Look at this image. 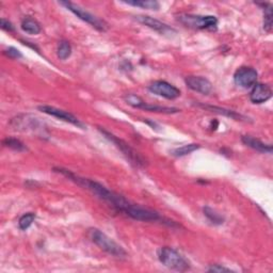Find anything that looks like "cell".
<instances>
[{"label": "cell", "instance_id": "6da1fadb", "mask_svg": "<svg viewBox=\"0 0 273 273\" xmlns=\"http://www.w3.org/2000/svg\"><path fill=\"white\" fill-rule=\"evenodd\" d=\"M54 171H56L57 173L62 174L76 185L91 191L93 194H95L97 198L108 203L110 206H112L116 211L122 212L123 215L133 220L143 222H161V223L169 225L171 227L178 226L176 222L161 217L157 211H154L149 208L139 206V205L132 204L128 200H126L123 195L108 189V188L105 187L104 185H101L97 182H94L92 179L81 177L73 173L72 171L64 168H55Z\"/></svg>", "mask_w": 273, "mask_h": 273}, {"label": "cell", "instance_id": "7a4b0ae2", "mask_svg": "<svg viewBox=\"0 0 273 273\" xmlns=\"http://www.w3.org/2000/svg\"><path fill=\"white\" fill-rule=\"evenodd\" d=\"M89 236L91 240L95 243L99 249L105 251L109 255H112L113 257L117 258H125L127 256V252L123 246L116 243L113 239H111L105 233L97 228H91L89 230Z\"/></svg>", "mask_w": 273, "mask_h": 273}, {"label": "cell", "instance_id": "3957f363", "mask_svg": "<svg viewBox=\"0 0 273 273\" xmlns=\"http://www.w3.org/2000/svg\"><path fill=\"white\" fill-rule=\"evenodd\" d=\"M177 21L185 27L198 30H217L218 20L212 15H194L181 14L177 16Z\"/></svg>", "mask_w": 273, "mask_h": 273}, {"label": "cell", "instance_id": "277c9868", "mask_svg": "<svg viewBox=\"0 0 273 273\" xmlns=\"http://www.w3.org/2000/svg\"><path fill=\"white\" fill-rule=\"evenodd\" d=\"M158 258L160 262L169 269L176 271H187L190 269V263L184 256L170 246L161 247L158 252Z\"/></svg>", "mask_w": 273, "mask_h": 273}, {"label": "cell", "instance_id": "5b68a950", "mask_svg": "<svg viewBox=\"0 0 273 273\" xmlns=\"http://www.w3.org/2000/svg\"><path fill=\"white\" fill-rule=\"evenodd\" d=\"M98 129L110 142H112L115 145V147L124 154V155L126 156V158L130 161L131 165H133L135 167H145V166H147V161H145V159L140 155L139 153H136L130 147L129 144L126 143L124 140L119 139L118 136L114 135L113 133H111L108 130L104 129V128L98 127Z\"/></svg>", "mask_w": 273, "mask_h": 273}, {"label": "cell", "instance_id": "8992f818", "mask_svg": "<svg viewBox=\"0 0 273 273\" xmlns=\"http://www.w3.org/2000/svg\"><path fill=\"white\" fill-rule=\"evenodd\" d=\"M61 6H63L65 9H67L68 11H71L74 15H76L77 17H78L79 20L88 23L89 25H91L93 28H95L96 30L98 31H106L108 29V24L105 22L100 20L99 17L93 15L92 13L88 12L83 10V9L79 6H77L71 2H61L59 3Z\"/></svg>", "mask_w": 273, "mask_h": 273}, {"label": "cell", "instance_id": "52a82bcc", "mask_svg": "<svg viewBox=\"0 0 273 273\" xmlns=\"http://www.w3.org/2000/svg\"><path fill=\"white\" fill-rule=\"evenodd\" d=\"M258 74L251 66H241L234 74V82L242 89H251L257 83Z\"/></svg>", "mask_w": 273, "mask_h": 273}, {"label": "cell", "instance_id": "ba28073f", "mask_svg": "<svg viewBox=\"0 0 273 273\" xmlns=\"http://www.w3.org/2000/svg\"><path fill=\"white\" fill-rule=\"evenodd\" d=\"M149 90L155 95L167 99H176L181 96V91L165 80H156L149 85Z\"/></svg>", "mask_w": 273, "mask_h": 273}, {"label": "cell", "instance_id": "9c48e42d", "mask_svg": "<svg viewBox=\"0 0 273 273\" xmlns=\"http://www.w3.org/2000/svg\"><path fill=\"white\" fill-rule=\"evenodd\" d=\"M40 111H42L43 113L51 115L54 117H57L59 119H61V121H64L66 123H70L74 126L80 127V128H84V125L82 122H80L78 118H77L74 114L67 112L65 110L62 109H58L56 107H51V106H40L38 108Z\"/></svg>", "mask_w": 273, "mask_h": 273}, {"label": "cell", "instance_id": "30bf717a", "mask_svg": "<svg viewBox=\"0 0 273 273\" xmlns=\"http://www.w3.org/2000/svg\"><path fill=\"white\" fill-rule=\"evenodd\" d=\"M134 20L144 25L147 26V27H149L150 29H153L155 30L157 32H159L160 34H175L176 33V30L173 29L172 27H170L169 25L162 23L156 19H153V17L151 16H148V15H138L134 17Z\"/></svg>", "mask_w": 273, "mask_h": 273}, {"label": "cell", "instance_id": "8fae6325", "mask_svg": "<svg viewBox=\"0 0 273 273\" xmlns=\"http://www.w3.org/2000/svg\"><path fill=\"white\" fill-rule=\"evenodd\" d=\"M185 83L188 88L203 95H208L212 91L211 82L202 76H188L186 77Z\"/></svg>", "mask_w": 273, "mask_h": 273}, {"label": "cell", "instance_id": "7c38bea8", "mask_svg": "<svg viewBox=\"0 0 273 273\" xmlns=\"http://www.w3.org/2000/svg\"><path fill=\"white\" fill-rule=\"evenodd\" d=\"M11 126L14 127L17 130L27 131V130H39L40 129V121L36 116L31 115H20L16 116L11 121Z\"/></svg>", "mask_w": 273, "mask_h": 273}, {"label": "cell", "instance_id": "4fadbf2b", "mask_svg": "<svg viewBox=\"0 0 273 273\" xmlns=\"http://www.w3.org/2000/svg\"><path fill=\"white\" fill-rule=\"evenodd\" d=\"M272 97V89L269 84L256 83L250 93V99L253 104H262Z\"/></svg>", "mask_w": 273, "mask_h": 273}, {"label": "cell", "instance_id": "5bb4252c", "mask_svg": "<svg viewBox=\"0 0 273 273\" xmlns=\"http://www.w3.org/2000/svg\"><path fill=\"white\" fill-rule=\"evenodd\" d=\"M241 141L246 147H249L255 151H257L259 153H264V154H272L273 148L271 144H267L262 142L261 140L254 138L252 135H242Z\"/></svg>", "mask_w": 273, "mask_h": 273}, {"label": "cell", "instance_id": "9a60e30c", "mask_svg": "<svg viewBox=\"0 0 273 273\" xmlns=\"http://www.w3.org/2000/svg\"><path fill=\"white\" fill-rule=\"evenodd\" d=\"M199 106L204 108V109H207V110L211 111V112H215V113H218V114H221V115H225V116L230 117L233 119H237V121H242V119L246 118L242 114L236 112V111L228 110V109H225V108H221V107H217V106H210V105H203V104H199Z\"/></svg>", "mask_w": 273, "mask_h": 273}, {"label": "cell", "instance_id": "2e32d148", "mask_svg": "<svg viewBox=\"0 0 273 273\" xmlns=\"http://www.w3.org/2000/svg\"><path fill=\"white\" fill-rule=\"evenodd\" d=\"M21 27L23 31H25L26 33L34 34V36H36V34H39L42 31L40 23L37 20H34L29 16L25 17V19L22 21Z\"/></svg>", "mask_w": 273, "mask_h": 273}, {"label": "cell", "instance_id": "e0dca14e", "mask_svg": "<svg viewBox=\"0 0 273 273\" xmlns=\"http://www.w3.org/2000/svg\"><path fill=\"white\" fill-rule=\"evenodd\" d=\"M142 110L145 111H150V112H155V113H165V114H173V113H178L179 109L173 108V107H165V106H156V105H151L148 104L147 101H144L141 108Z\"/></svg>", "mask_w": 273, "mask_h": 273}, {"label": "cell", "instance_id": "ac0fdd59", "mask_svg": "<svg viewBox=\"0 0 273 273\" xmlns=\"http://www.w3.org/2000/svg\"><path fill=\"white\" fill-rule=\"evenodd\" d=\"M123 3L128 6L145 9V10L157 11L160 9V4L156 2V0H128V2H123Z\"/></svg>", "mask_w": 273, "mask_h": 273}, {"label": "cell", "instance_id": "d6986e66", "mask_svg": "<svg viewBox=\"0 0 273 273\" xmlns=\"http://www.w3.org/2000/svg\"><path fill=\"white\" fill-rule=\"evenodd\" d=\"M203 212L205 217H206L212 224L215 225H221L224 223V217L221 215V213L217 212L215 209L210 208L209 206H205L203 208Z\"/></svg>", "mask_w": 273, "mask_h": 273}, {"label": "cell", "instance_id": "ffe728a7", "mask_svg": "<svg viewBox=\"0 0 273 273\" xmlns=\"http://www.w3.org/2000/svg\"><path fill=\"white\" fill-rule=\"evenodd\" d=\"M201 147L199 144H195V143H192V144H187V145H183V147L181 148H176L174 149L172 152V155L175 156V157H183V156H186V155H189V154H191L192 152L199 150Z\"/></svg>", "mask_w": 273, "mask_h": 273}, {"label": "cell", "instance_id": "44dd1931", "mask_svg": "<svg viewBox=\"0 0 273 273\" xmlns=\"http://www.w3.org/2000/svg\"><path fill=\"white\" fill-rule=\"evenodd\" d=\"M72 55V46L70 42L61 41L57 47V56L60 60H66Z\"/></svg>", "mask_w": 273, "mask_h": 273}, {"label": "cell", "instance_id": "7402d4cb", "mask_svg": "<svg viewBox=\"0 0 273 273\" xmlns=\"http://www.w3.org/2000/svg\"><path fill=\"white\" fill-rule=\"evenodd\" d=\"M263 6V29L267 32L272 31V6L264 4Z\"/></svg>", "mask_w": 273, "mask_h": 273}, {"label": "cell", "instance_id": "603a6c76", "mask_svg": "<svg viewBox=\"0 0 273 273\" xmlns=\"http://www.w3.org/2000/svg\"><path fill=\"white\" fill-rule=\"evenodd\" d=\"M3 144L5 145L6 148H9V149H12L14 151H17V152H24L27 150V148H26V145L19 139L16 138H6L4 141H3Z\"/></svg>", "mask_w": 273, "mask_h": 273}, {"label": "cell", "instance_id": "cb8c5ba5", "mask_svg": "<svg viewBox=\"0 0 273 273\" xmlns=\"http://www.w3.org/2000/svg\"><path fill=\"white\" fill-rule=\"evenodd\" d=\"M37 216L34 212H27L25 213V215H23L20 220H19V226L22 230H26L28 229L32 223L34 222V220H36Z\"/></svg>", "mask_w": 273, "mask_h": 273}, {"label": "cell", "instance_id": "d4e9b609", "mask_svg": "<svg viewBox=\"0 0 273 273\" xmlns=\"http://www.w3.org/2000/svg\"><path fill=\"white\" fill-rule=\"evenodd\" d=\"M124 99L128 105L136 109H140L144 102V100L140 96L134 95V94H126V95L124 96Z\"/></svg>", "mask_w": 273, "mask_h": 273}, {"label": "cell", "instance_id": "484cf974", "mask_svg": "<svg viewBox=\"0 0 273 273\" xmlns=\"http://www.w3.org/2000/svg\"><path fill=\"white\" fill-rule=\"evenodd\" d=\"M4 53L7 57L11 58V59H21L23 57L21 51L19 49H16L15 47H9L8 49H6L4 51Z\"/></svg>", "mask_w": 273, "mask_h": 273}, {"label": "cell", "instance_id": "4316f807", "mask_svg": "<svg viewBox=\"0 0 273 273\" xmlns=\"http://www.w3.org/2000/svg\"><path fill=\"white\" fill-rule=\"evenodd\" d=\"M2 29L7 32H13L14 31V26L11 22H9L6 19H2Z\"/></svg>", "mask_w": 273, "mask_h": 273}, {"label": "cell", "instance_id": "83f0119b", "mask_svg": "<svg viewBox=\"0 0 273 273\" xmlns=\"http://www.w3.org/2000/svg\"><path fill=\"white\" fill-rule=\"evenodd\" d=\"M207 271L208 272H230L232 270H230L229 268L220 266V264H212L211 267L207 269Z\"/></svg>", "mask_w": 273, "mask_h": 273}]
</instances>
